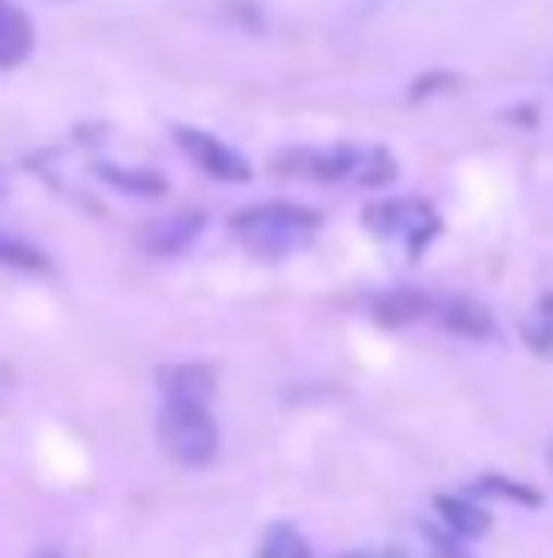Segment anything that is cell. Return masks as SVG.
<instances>
[{
    "instance_id": "cell-1",
    "label": "cell",
    "mask_w": 553,
    "mask_h": 558,
    "mask_svg": "<svg viewBox=\"0 0 553 558\" xmlns=\"http://www.w3.org/2000/svg\"><path fill=\"white\" fill-rule=\"evenodd\" d=\"M212 385L217 374L206 364H180V369H164V412H158V439L164 450L180 461V466H212L223 434H217V417H212Z\"/></svg>"
},
{
    "instance_id": "cell-2",
    "label": "cell",
    "mask_w": 553,
    "mask_h": 558,
    "mask_svg": "<svg viewBox=\"0 0 553 558\" xmlns=\"http://www.w3.org/2000/svg\"><path fill=\"white\" fill-rule=\"evenodd\" d=\"M315 233H321V211L293 206V201H266V206H250V211L233 217V239L250 255H266V260H282V255L304 250Z\"/></svg>"
},
{
    "instance_id": "cell-3",
    "label": "cell",
    "mask_w": 553,
    "mask_h": 558,
    "mask_svg": "<svg viewBox=\"0 0 553 558\" xmlns=\"http://www.w3.org/2000/svg\"><path fill=\"white\" fill-rule=\"evenodd\" d=\"M282 174H310V180H342V185H390L396 163L380 147H332V153H282Z\"/></svg>"
},
{
    "instance_id": "cell-4",
    "label": "cell",
    "mask_w": 553,
    "mask_h": 558,
    "mask_svg": "<svg viewBox=\"0 0 553 558\" xmlns=\"http://www.w3.org/2000/svg\"><path fill=\"white\" fill-rule=\"evenodd\" d=\"M364 228L369 233H380V239H396V244H407L412 255L440 233V217H434V206L429 201H418V195H396V201H369L364 206Z\"/></svg>"
},
{
    "instance_id": "cell-5",
    "label": "cell",
    "mask_w": 553,
    "mask_h": 558,
    "mask_svg": "<svg viewBox=\"0 0 553 558\" xmlns=\"http://www.w3.org/2000/svg\"><path fill=\"white\" fill-rule=\"evenodd\" d=\"M175 142H180V153L201 169V174L228 180V185L250 180V158H239L228 142H217V136H206V131H175Z\"/></svg>"
},
{
    "instance_id": "cell-6",
    "label": "cell",
    "mask_w": 553,
    "mask_h": 558,
    "mask_svg": "<svg viewBox=\"0 0 553 558\" xmlns=\"http://www.w3.org/2000/svg\"><path fill=\"white\" fill-rule=\"evenodd\" d=\"M201 228H206L201 211H164V217H153V222L142 228V244H147L153 255H180V250H190V244L201 239Z\"/></svg>"
},
{
    "instance_id": "cell-7",
    "label": "cell",
    "mask_w": 553,
    "mask_h": 558,
    "mask_svg": "<svg viewBox=\"0 0 553 558\" xmlns=\"http://www.w3.org/2000/svg\"><path fill=\"white\" fill-rule=\"evenodd\" d=\"M27 54H33V22L11 0H0V71L22 65Z\"/></svg>"
},
{
    "instance_id": "cell-8",
    "label": "cell",
    "mask_w": 553,
    "mask_h": 558,
    "mask_svg": "<svg viewBox=\"0 0 553 558\" xmlns=\"http://www.w3.org/2000/svg\"><path fill=\"white\" fill-rule=\"evenodd\" d=\"M434 515L456 532V537H483L489 532V510L478 499H456V494H440L434 499Z\"/></svg>"
},
{
    "instance_id": "cell-9",
    "label": "cell",
    "mask_w": 553,
    "mask_h": 558,
    "mask_svg": "<svg viewBox=\"0 0 553 558\" xmlns=\"http://www.w3.org/2000/svg\"><path fill=\"white\" fill-rule=\"evenodd\" d=\"M456 337H478V342H489L494 337V320H489V310H478V304H467V299H450V304H440L434 310Z\"/></svg>"
},
{
    "instance_id": "cell-10",
    "label": "cell",
    "mask_w": 553,
    "mask_h": 558,
    "mask_svg": "<svg viewBox=\"0 0 553 558\" xmlns=\"http://www.w3.org/2000/svg\"><path fill=\"white\" fill-rule=\"evenodd\" d=\"M255 558H310V543H304V532H299V526L277 521V526H266V537H261Z\"/></svg>"
},
{
    "instance_id": "cell-11",
    "label": "cell",
    "mask_w": 553,
    "mask_h": 558,
    "mask_svg": "<svg viewBox=\"0 0 553 558\" xmlns=\"http://www.w3.org/2000/svg\"><path fill=\"white\" fill-rule=\"evenodd\" d=\"M374 315H380L385 326H401V320L434 315V304H429V299H418V293H396V299H380V304H374Z\"/></svg>"
},
{
    "instance_id": "cell-12",
    "label": "cell",
    "mask_w": 553,
    "mask_h": 558,
    "mask_svg": "<svg viewBox=\"0 0 553 558\" xmlns=\"http://www.w3.org/2000/svg\"><path fill=\"white\" fill-rule=\"evenodd\" d=\"M527 348H532L538 359H553V293L527 315Z\"/></svg>"
},
{
    "instance_id": "cell-13",
    "label": "cell",
    "mask_w": 553,
    "mask_h": 558,
    "mask_svg": "<svg viewBox=\"0 0 553 558\" xmlns=\"http://www.w3.org/2000/svg\"><path fill=\"white\" fill-rule=\"evenodd\" d=\"M98 174L120 190H136V195H164V180L158 174H136V169H115V163H98Z\"/></svg>"
},
{
    "instance_id": "cell-14",
    "label": "cell",
    "mask_w": 553,
    "mask_h": 558,
    "mask_svg": "<svg viewBox=\"0 0 553 558\" xmlns=\"http://www.w3.org/2000/svg\"><path fill=\"white\" fill-rule=\"evenodd\" d=\"M478 494H505V499H516V505H527V510H538V505H543V494H538V488H521V483H510V477H483V483H478Z\"/></svg>"
},
{
    "instance_id": "cell-15",
    "label": "cell",
    "mask_w": 553,
    "mask_h": 558,
    "mask_svg": "<svg viewBox=\"0 0 553 558\" xmlns=\"http://www.w3.org/2000/svg\"><path fill=\"white\" fill-rule=\"evenodd\" d=\"M33 558H60V554H55V548H44V554H33Z\"/></svg>"
},
{
    "instance_id": "cell-16",
    "label": "cell",
    "mask_w": 553,
    "mask_h": 558,
    "mask_svg": "<svg viewBox=\"0 0 553 558\" xmlns=\"http://www.w3.org/2000/svg\"><path fill=\"white\" fill-rule=\"evenodd\" d=\"M0 195H5V174H0Z\"/></svg>"
},
{
    "instance_id": "cell-17",
    "label": "cell",
    "mask_w": 553,
    "mask_h": 558,
    "mask_svg": "<svg viewBox=\"0 0 553 558\" xmlns=\"http://www.w3.org/2000/svg\"><path fill=\"white\" fill-rule=\"evenodd\" d=\"M549 461H553V445H549Z\"/></svg>"
},
{
    "instance_id": "cell-18",
    "label": "cell",
    "mask_w": 553,
    "mask_h": 558,
    "mask_svg": "<svg viewBox=\"0 0 553 558\" xmlns=\"http://www.w3.org/2000/svg\"><path fill=\"white\" fill-rule=\"evenodd\" d=\"M55 5H65V0H55Z\"/></svg>"
}]
</instances>
